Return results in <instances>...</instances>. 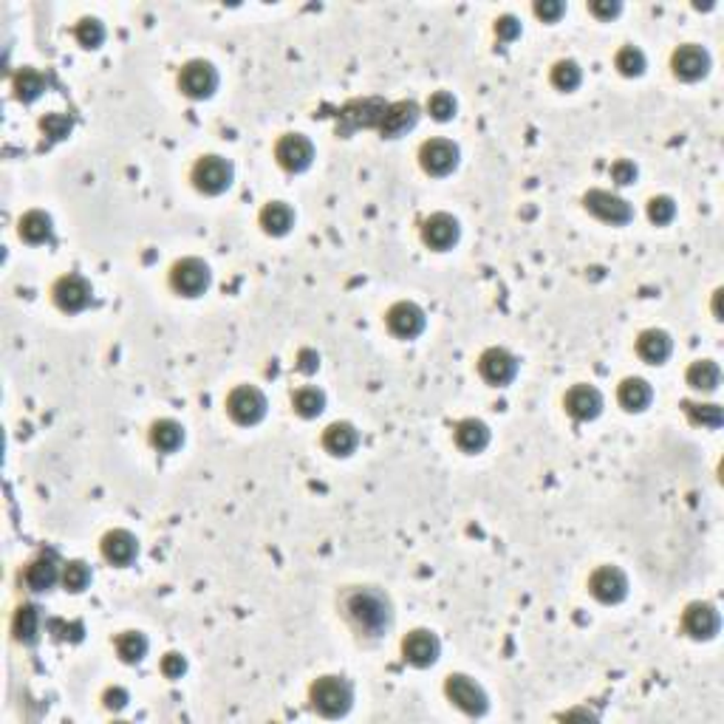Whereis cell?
Returning a JSON list of instances; mask_svg holds the SVG:
<instances>
[{"instance_id":"cell-26","label":"cell","mask_w":724,"mask_h":724,"mask_svg":"<svg viewBox=\"0 0 724 724\" xmlns=\"http://www.w3.org/2000/svg\"><path fill=\"white\" fill-rule=\"evenodd\" d=\"M23 580L32 592H49L57 583V558L54 554H40L26 566Z\"/></svg>"},{"instance_id":"cell-16","label":"cell","mask_w":724,"mask_h":724,"mask_svg":"<svg viewBox=\"0 0 724 724\" xmlns=\"http://www.w3.org/2000/svg\"><path fill=\"white\" fill-rule=\"evenodd\" d=\"M442 654V642L434 631L416 628L402 640V656L413 668H430Z\"/></svg>"},{"instance_id":"cell-36","label":"cell","mask_w":724,"mask_h":724,"mask_svg":"<svg viewBox=\"0 0 724 724\" xmlns=\"http://www.w3.org/2000/svg\"><path fill=\"white\" fill-rule=\"evenodd\" d=\"M583 80V71L575 60H558L552 68V85L558 91H575Z\"/></svg>"},{"instance_id":"cell-51","label":"cell","mask_w":724,"mask_h":724,"mask_svg":"<svg viewBox=\"0 0 724 724\" xmlns=\"http://www.w3.org/2000/svg\"><path fill=\"white\" fill-rule=\"evenodd\" d=\"M298 368H300L303 374H314L317 368H320V354L312 351V348H303V351L298 354Z\"/></svg>"},{"instance_id":"cell-24","label":"cell","mask_w":724,"mask_h":724,"mask_svg":"<svg viewBox=\"0 0 724 724\" xmlns=\"http://www.w3.org/2000/svg\"><path fill=\"white\" fill-rule=\"evenodd\" d=\"M360 444V434L351 422H334L322 434V448L331 456H351Z\"/></svg>"},{"instance_id":"cell-49","label":"cell","mask_w":724,"mask_h":724,"mask_svg":"<svg viewBox=\"0 0 724 724\" xmlns=\"http://www.w3.org/2000/svg\"><path fill=\"white\" fill-rule=\"evenodd\" d=\"M52 631H54V637H57V640H71V642L83 640V625H80V623L66 625L63 620H54V623H52Z\"/></svg>"},{"instance_id":"cell-25","label":"cell","mask_w":724,"mask_h":724,"mask_svg":"<svg viewBox=\"0 0 724 724\" xmlns=\"http://www.w3.org/2000/svg\"><path fill=\"white\" fill-rule=\"evenodd\" d=\"M617 399H620V405L628 410V413H640L651 405V399H654V391H651V385L645 382L642 377H628L620 382V388H617Z\"/></svg>"},{"instance_id":"cell-37","label":"cell","mask_w":724,"mask_h":724,"mask_svg":"<svg viewBox=\"0 0 724 724\" xmlns=\"http://www.w3.org/2000/svg\"><path fill=\"white\" fill-rule=\"evenodd\" d=\"M688 419L693 425H702V427H721L724 422V413L719 405H702V402H682Z\"/></svg>"},{"instance_id":"cell-34","label":"cell","mask_w":724,"mask_h":724,"mask_svg":"<svg viewBox=\"0 0 724 724\" xmlns=\"http://www.w3.org/2000/svg\"><path fill=\"white\" fill-rule=\"evenodd\" d=\"M45 91V76L37 68H20L14 74V97L20 102H35Z\"/></svg>"},{"instance_id":"cell-50","label":"cell","mask_w":724,"mask_h":724,"mask_svg":"<svg viewBox=\"0 0 724 724\" xmlns=\"http://www.w3.org/2000/svg\"><path fill=\"white\" fill-rule=\"evenodd\" d=\"M105 707L107 711H122V707L128 704V690H122V688H107L105 690V696H102Z\"/></svg>"},{"instance_id":"cell-6","label":"cell","mask_w":724,"mask_h":724,"mask_svg":"<svg viewBox=\"0 0 724 724\" xmlns=\"http://www.w3.org/2000/svg\"><path fill=\"white\" fill-rule=\"evenodd\" d=\"M267 396L255 385H241L227 396V413L238 425H258L267 416Z\"/></svg>"},{"instance_id":"cell-8","label":"cell","mask_w":724,"mask_h":724,"mask_svg":"<svg viewBox=\"0 0 724 724\" xmlns=\"http://www.w3.org/2000/svg\"><path fill=\"white\" fill-rule=\"evenodd\" d=\"M444 693H448V699L458 707V711H465L467 716L487 713V693H484V688L475 685L470 676H465V673H450L448 682H444Z\"/></svg>"},{"instance_id":"cell-5","label":"cell","mask_w":724,"mask_h":724,"mask_svg":"<svg viewBox=\"0 0 724 724\" xmlns=\"http://www.w3.org/2000/svg\"><path fill=\"white\" fill-rule=\"evenodd\" d=\"M193 184L207 195H221L233 184V164L224 156H202L193 164Z\"/></svg>"},{"instance_id":"cell-44","label":"cell","mask_w":724,"mask_h":724,"mask_svg":"<svg viewBox=\"0 0 724 724\" xmlns=\"http://www.w3.org/2000/svg\"><path fill=\"white\" fill-rule=\"evenodd\" d=\"M563 12H566L563 0H537V4H535V14H537V18H544L546 23L561 20Z\"/></svg>"},{"instance_id":"cell-32","label":"cell","mask_w":724,"mask_h":724,"mask_svg":"<svg viewBox=\"0 0 724 724\" xmlns=\"http://www.w3.org/2000/svg\"><path fill=\"white\" fill-rule=\"evenodd\" d=\"M291 408H295V413L303 416V419H314V416H320L322 408H326V394L314 388V385H306V388H298L291 394Z\"/></svg>"},{"instance_id":"cell-41","label":"cell","mask_w":724,"mask_h":724,"mask_svg":"<svg viewBox=\"0 0 724 724\" xmlns=\"http://www.w3.org/2000/svg\"><path fill=\"white\" fill-rule=\"evenodd\" d=\"M427 111H430V116H434L436 122L453 119L456 116V99H453V94H448V91H436V94L427 99Z\"/></svg>"},{"instance_id":"cell-10","label":"cell","mask_w":724,"mask_h":724,"mask_svg":"<svg viewBox=\"0 0 724 724\" xmlns=\"http://www.w3.org/2000/svg\"><path fill=\"white\" fill-rule=\"evenodd\" d=\"M274 159L277 164L289 173H303L306 167L314 162V145L303 133H286L277 139L274 145Z\"/></svg>"},{"instance_id":"cell-47","label":"cell","mask_w":724,"mask_h":724,"mask_svg":"<svg viewBox=\"0 0 724 724\" xmlns=\"http://www.w3.org/2000/svg\"><path fill=\"white\" fill-rule=\"evenodd\" d=\"M184 671H187V659H184L181 654L171 651V654L162 659V673L167 676V680H179Z\"/></svg>"},{"instance_id":"cell-46","label":"cell","mask_w":724,"mask_h":724,"mask_svg":"<svg viewBox=\"0 0 724 724\" xmlns=\"http://www.w3.org/2000/svg\"><path fill=\"white\" fill-rule=\"evenodd\" d=\"M496 35L504 43H510V40H515L521 35V23H518L515 14H501V18L496 20Z\"/></svg>"},{"instance_id":"cell-38","label":"cell","mask_w":724,"mask_h":724,"mask_svg":"<svg viewBox=\"0 0 724 724\" xmlns=\"http://www.w3.org/2000/svg\"><path fill=\"white\" fill-rule=\"evenodd\" d=\"M614 66L623 76H640L645 71V54L637 49V45H623L614 57Z\"/></svg>"},{"instance_id":"cell-43","label":"cell","mask_w":724,"mask_h":724,"mask_svg":"<svg viewBox=\"0 0 724 724\" xmlns=\"http://www.w3.org/2000/svg\"><path fill=\"white\" fill-rule=\"evenodd\" d=\"M40 128L45 131V136L63 139V136H68V131H71V119H68V116H60V114H52V116H45V119L40 122Z\"/></svg>"},{"instance_id":"cell-7","label":"cell","mask_w":724,"mask_h":724,"mask_svg":"<svg viewBox=\"0 0 724 724\" xmlns=\"http://www.w3.org/2000/svg\"><path fill=\"white\" fill-rule=\"evenodd\" d=\"M179 88L181 94L190 99H207L215 94V88H219V71H215L207 60H190V63L179 71Z\"/></svg>"},{"instance_id":"cell-45","label":"cell","mask_w":724,"mask_h":724,"mask_svg":"<svg viewBox=\"0 0 724 724\" xmlns=\"http://www.w3.org/2000/svg\"><path fill=\"white\" fill-rule=\"evenodd\" d=\"M611 179L617 181L620 187H625V184H634V181H637V164H634V162H628V159L614 162V164H611Z\"/></svg>"},{"instance_id":"cell-2","label":"cell","mask_w":724,"mask_h":724,"mask_svg":"<svg viewBox=\"0 0 724 724\" xmlns=\"http://www.w3.org/2000/svg\"><path fill=\"white\" fill-rule=\"evenodd\" d=\"M312 707L326 719H340L351 711L354 702V688L343 676H320V680L309 688Z\"/></svg>"},{"instance_id":"cell-20","label":"cell","mask_w":724,"mask_h":724,"mask_svg":"<svg viewBox=\"0 0 724 724\" xmlns=\"http://www.w3.org/2000/svg\"><path fill=\"white\" fill-rule=\"evenodd\" d=\"M419 122V105L413 99H399L394 105H388L382 122H379V133L385 139H399L402 133L413 131V125Z\"/></svg>"},{"instance_id":"cell-18","label":"cell","mask_w":724,"mask_h":724,"mask_svg":"<svg viewBox=\"0 0 724 724\" xmlns=\"http://www.w3.org/2000/svg\"><path fill=\"white\" fill-rule=\"evenodd\" d=\"M719 611L711 603H690L682 614V628L693 640H711L719 634Z\"/></svg>"},{"instance_id":"cell-13","label":"cell","mask_w":724,"mask_h":724,"mask_svg":"<svg viewBox=\"0 0 724 724\" xmlns=\"http://www.w3.org/2000/svg\"><path fill=\"white\" fill-rule=\"evenodd\" d=\"M589 592L606 606L623 603L625 594H628V577L617 566H600L597 572L589 577Z\"/></svg>"},{"instance_id":"cell-22","label":"cell","mask_w":724,"mask_h":724,"mask_svg":"<svg viewBox=\"0 0 724 724\" xmlns=\"http://www.w3.org/2000/svg\"><path fill=\"white\" fill-rule=\"evenodd\" d=\"M99 546H102V558L114 566H131L139 552L136 535H131L128 529H111L102 537Z\"/></svg>"},{"instance_id":"cell-48","label":"cell","mask_w":724,"mask_h":724,"mask_svg":"<svg viewBox=\"0 0 724 724\" xmlns=\"http://www.w3.org/2000/svg\"><path fill=\"white\" fill-rule=\"evenodd\" d=\"M620 9L623 6L617 4V0H592V4H589V12L600 20H611L614 14H620Z\"/></svg>"},{"instance_id":"cell-4","label":"cell","mask_w":724,"mask_h":724,"mask_svg":"<svg viewBox=\"0 0 724 724\" xmlns=\"http://www.w3.org/2000/svg\"><path fill=\"white\" fill-rule=\"evenodd\" d=\"M210 277V267L202 258H181L171 269V286L184 298H198L207 291Z\"/></svg>"},{"instance_id":"cell-1","label":"cell","mask_w":724,"mask_h":724,"mask_svg":"<svg viewBox=\"0 0 724 724\" xmlns=\"http://www.w3.org/2000/svg\"><path fill=\"white\" fill-rule=\"evenodd\" d=\"M346 617L365 631L368 637H379L391 625V600L377 589H351L343 597Z\"/></svg>"},{"instance_id":"cell-9","label":"cell","mask_w":724,"mask_h":724,"mask_svg":"<svg viewBox=\"0 0 724 724\" xmlns=\"http://www.w3.org/2000/svg\"><path fill=\"white\" fill-rule=\"evenodd\" d=\"M583 207H586L594 219L606 221L611 227H623V224H628L631 219H634V210H631V204L625 202V198L611 195L606 190H589L586 195H583Z\"/></svg>"},{"instance_id":"cell-30","label":"cell","mask_w":724,"mask_h":724,"mask_svg":"<svg viewBox=\"0 0 724 724\" xmlns=\"http://www.w3.org/2000/svg\"><path fill=\"white\" fill-rule=\"evenodd\" d=\"M14 640L23 645H35L40 640V609L37 606H20L12 620Z\"/></svg>"},{"instance_id":"cell-19","label":"cell","mask_w":724,"mask_h":724,"mask_svg":"<svg viewBox=\"0 0 724 724\" xmlns=\"http://www.w3.org/2000/svg\"><path fill=\"white\" fill-rule=\"evenodd\" d=\"M422 241L436 252L450 250V246L458 241V221L450 212H434L422 224Z\"/></svg>"},{"instance_id":"cell-31","label":"cell","mask_w":724,"mask_h":724,"mask_svg":"<svg viewBox=\"0 0 724 724\" xmlns=\"http://www.w3.org/2000/svg\"><path fill=\"white\" fill-rule=\"evenodd\" d=\"M18 233L26 243H45L52 238V219L43 210H32L20 219Z\"/></svg>"},{"instance_id":"cell-39","label":"cell","mask_w":724,"mask_h":724,"mask_svg":"<svg viewBox=\"0 0 724 724\" xmlns=\"http://www.w3.org/2000/svg\"><path fill=\"white\" fill-rule=\"evenodd\" d=\"M102 40H105V26L97 18H83L76 23V43H80L83 49H99Z\"/></svg>"},{"instance_id":"cell-40","label":"cell","mask_w":724,"mask_h":724,"mask_svg":"<svg viewBox=\"0 0 724 724\" xmlns=\"http://www.w3.org/2000/svg\"><path fill=\"white\" fill-rule=\"evenodd\" d=\"M88 583H91V569H88V563H83V561H71L66 569H63V586L68 589V592H85L88 589Z\"/></svg>"},{"instance_id":"cell-52","label":"cell","mask_w":724,"mask_h":724,"mask_svg":"<svg viewBox=\"0 0 724 724\" xmlns=\"http://www.w3.org/2000/svg\"><path fill=\"white\" fill-rule=\"evenodd\" d=\"M719 300H721V289L716 291V298H713V314H716V320H721V306H719Z\"/></svg>"},{"instance_id":"cell-28","label":"cell","mask_w":724,"mask_h":724,"mask_svg":"<svg viewBox=\"0 0 724 724\" xmlns=\"http://www.w3.org/2000/svg\"><path fill=\"white\" fill-rule=\"evenodd\" d=\"M260 227L269 235H286L291 227H295V210L283 202H269L264 210H260Z\"/></svg>"},{"instance_id":"cell-35","label":"cell","mask_w":724,"mask_h":724,"mask_svg":"<svg viewBox=\"0 0 724 724\" xmlns=\"http://www.w3.org/2000/svg\"><path fill=\"white\" fill-rule=\"evenodd\" d=\"M116 654L125 659V662H142L145 654H147V637L142 631H125V634L116 637Z\"/></svg>"},{"instance_id":"cell-12","label":"cell","mask_w":724,"mask_h":724,"mask_svg":"<svg viewBox=\"0 0 724 724\" xmlns=\"http://www.w3.org/2000/svg\"><path fill=\"white\" fill-rule=\"evenodd\" d=\"M419 164L430 176H448L458 164V147L450 139H430L419 147Z\"/></svg>"},{"instance_id":"cell-23","label":"cell","mask_w":724,"mask_h":724,"mask_svg":"<svg viewBox=\"0 0 724 724\" xmlns=\"http://www.w3.org/2000/svg\"><path fill=\"white\" fill-rule=\"evenodd\" d=\"M671 348H673L671 337H668V331H662V329H645L637 337V354L651 365L665 362L671 357Z\"/></svg>"},{"instance_id":"cell-17","label":"cell","mask_w":724,"mask_h":724,"mask_svg":"<svg viewBox=\"0 0 724 724\" xmlns=\"http://www.w3.org/2000/svg\"><path fill=\"white\" fill-rule=\"evenodd\" d=\"M671 68L673 74L685 83H696L711 68V54H707L702 45H680L671 57Z\"/></svg>"},{"instance_id":"cell-3","label":"cell","mask_w":724,"mask_h":724,"mask_svg":"<svg viewBox=\"0 0 724 724\" xmlns=\"http://www.w3.org/2000/svg\"><path fill=\"white\" fill-rule=\"evenodd\" d=\"M385 111H388V102L379 97H365V99L348 102L340 111V119H337V136H348L360 128H379Z\"/></svg>"},{"instance_id":"cell-42","label":"cell","mask_w":724,"mask_h":724,"mask_svg":"<svg viewBox=\"0 0 724 724\" xmlns=\"http://www.w3.org/2000/svg\"><path fill=\"white\" fill-rule=\"evenodd\" d=\"M673 215H676V204H673V198L671 195H654L651 202H648V219L656 224V227H665L673 221Z\"/></svg>"},{"instance_id":"cell-33","label":"cell","mask_w":724,"mask_h":724,"mask_svg":"<svg viewBox=\"0 0 724 724\" xmlns=\"http://www.w3.org/2000/svg\"><path fill=\"white\" fill-rule=\"evenodd\" d=\"M719 382H721V371H719V365L713 360H699V362H693L688 368V385H690V388L707 394V391H716Z\"/></svg>"},{"instance_id":"cell-21","label":"cell","mask_w":724,"mask_h":724,"mask_svg":"<svg viewBox=\"0 0 724 724\" xmlns=\"http://www.w3.org/2000/svg\"><path fill=\"white\" fill-rule=\"evenodd\" d=\"M563 405L569 416H575L577 422H592L603 410V394H600L594 385H575L572 391L566 394Z\"/></svg>"},{"instance_id":"cell-29","label":"cell","mask_w":724,"mask_h":724,"mask_svg":"<svg viewBox=\"0 0 724 724\" xmlns=\"http://www.w3.org/2000/svg\"><path fill=\"white\" fill-rule=\"evenodd\" d=\"M184 442V427L176 419H159L150 427V444L162 453H173Z\"/></svg>"},{"instance_id":"cell-14","label":"cell","mask_w":724,"mask_h":724,"mask_svg":"<svg viewBox=\"0 0 724 724\" xmlns=\"http://www.w3.org/2000/svg\"><path fill=\"white\" fill-rule=\"evenodd\" d=\"M385 322H388L391 334L399 337V340H413V337H419L425 331L427 320H425V312L416 303L399 300L391 306L388 314H385Z\"/></svg>"},{"instance_id":"cell-15","label":"cell","mask_w":724,"mask_h":724,"mask_svg":"<svg viewBox=\"0 0 724 724\" xmlns=\"http://www.w3.org/2000/svg\"><path fill=\"white\" fill-rule=\"evenodd\" d=\"M479 374L489 385H510L518 374V357L506 348L492 346L479 357Z\"/></svg>"},{"instance_id":"cell-27","label":"cell","mask_w":724,"mask_h":724,"mask_svg":"<svg viewBox=\"0 0 724 724\" xmlns=\"http://www.w3.org/2000/svg\"><path fill=\"white\" fill-rule=\"evenodd\" d=\"M456 444L465 453H481L489 444V427L481 419H461L456 425Z\"/></svg>"},{"instance_id":"cell-11","label":"cell","mask_w":724,"mask_h":724,"mask_svg":"<svg viewBox=\"0 0 724 724\" xmlns=\"http://www.w3.org/2000/svg\"><path fill=\"white\" fill-rule=\"evenodd\" d=\"M91 295H94V289L85 281L83 274H63L60 281L52 286V298L54 303L60 306L63 312L74 314V312H83L85 306L91 303Z\"/></svg>"}]
</instances>
